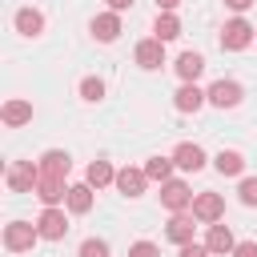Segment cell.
I'll list each match as a JSON object with an SVG mask.
<instances>
[{
	"mask_svg": "<svg viewBox=\"0 0 257 257\" xmlns=\"http://www.w3.org/2000/svg\"><path fill=\"white\" fill-rule=\"evenodd\" d=\"M36 241H40V229L36 225H28V221H8L4 225V249L8 253H28Z\"/></svg>",
	"mask_w": 257,
	"mask_h": 257,
	"instance_id": "1",
	"label": "cell"
},
{
	"mask_svg": "<svg viewBox=\"0 0 257 257\" xmlns=\"http://www.w3.org/2000/svg\"><path fill=\"white\" fill-rule=\"evenodd\" d=\"M4 181H8L12 193H36V185H40V165H32V161H12Z\"/></svg>",
	"mask_w": 257,
	"mask_h": 257,
	"instance_id": "2",
	"label": "cell"
},
{
	"mask_svg": "<svg viewBox=\"0 0 257 257\" xmlns=\"http://www.w3.org/2000/svg\"><path fill=\"white\" fill-rule=\"evenodd\" d=\"M257 36V28L249 24V20H229L225 28H221V48H229V52H241V48H249V40Z\"/></svg>",
	"mask_w": 257,
	"mask_h": 257,
	"instance_id": "3",
	"label": "cell"
},
{
	"mask_svg": "<svg viewBox=\"0 0 257 257\" xmlns=\"http://www.w3.org/2000/svg\"><path fill=\"white\" fill-rule=\"evenodd\" d=\"M193 217L205 221V225H217V221L225 217V201H221V193H197V197H193Z\"/></svg>",
	"mask_w": 257,
	"mask_h": 257,
	"instance_id": "4",
	"label": "cell"
},
{
	"mask_svg": "<svg viewBox=\"0 0 257 257\" xmlns=\"http://www.w3.org/2000/svg\"><path fill=\"white\" fill-rule=\"evenodd\" d=\"M205 96H209V104H217V108H237L245 92H241V84H237V80H213Z\"/></svg>",
	"mask_w": 257,
	"mask_h": 257,
	"instance_id": "5",
	"label": "cell"
},
{
	"mask_svg": "<svg viewBox=\"0 0 257 257\" xmlns=\"http://www.w3.org/2000/svg\"><path fill=\"white\" fill-rule=\"evenodd\" d=\"M161 205L173 209V213H185V209L193 205L189 185H185V181H165V185H161Z\"/></svg>",
	"mask_w": 257,
	"mask_h": 257,
	"instance_id": "6",
	"label": "cell"
},
{
	"mask_svg": "<svg viewBox=\"0 0 257 257\" xmlns=\"http://www.w3.org/2000/svg\"><path fill=\"white\" fill-rule=\"evenodd\" d=\"M36 165H40V177H56V181H64V177H68V169H72V157H68V153H60V149H48Z\"/></svg>",
	"mask_w": 257,
	"mask_h": 257,
	"instance_id": "7",
	"label": "cell"
},
{
	"mask_svg": "<svg viewBox=\"0 0 257 257\" xmlns=\"http://www.w3.org/2000/svg\"><path fill=\"white\" fill-rule=\"evenodd\" d=\"M36 229H40V237H44V241H60V237L68 233V221H64V213H60V209H44V213L36 217Z\"/></svg>",
	"mask_w": 257,
	"mask_h": 257,
	"instance_id": "8",
	"label": "cell"
},
{
	"mask_svg": "<svg viewBox=\"0 0 257 257\" xmlns=\"http://www.w3.org/2000/svg\"><path fill=\"white\" fill-rule=\"evenodd\" d=\"M92 36H96L100 44H112V40L120 36V12H100V16H92Z\"/></svg>",
	"mask_w": 257,
	"mask_h": 257,
	"instance_id": "9",
	"label": "cell"
},
{
	"mask_svg": "<svg viewBox=\"0 0 257 257\" xmlns=\"http://www.w3.org/2000/svg\"><path fill=\"white\" fill-rule=\"evenodd\" d=\"M173 165L177 169H185V173H197V169H205V149L201 145H177V153H173Z\"/></svg>",
	"mask_w": 257,
	"mask_h": 257,
	"instance_id": "10",
	"label": "cell"
},
{
	"mask_svg": "<svg viewBox=\"0 0 257 257\" xmlns=\"http://www.w3.org/2000/svg\"><path fill=\"white\" fill-rule=\"evenodd\" d=\"M0 120H4L8 128H20V124H28V120H32V104H28V100H20V96H12V100L0 108Z\"/></svg>",
	"mask_w": 257,
	"mask_h": 257,
	"instance_id": "11",
	"label": "cell"
},
{
	"mask_svg": "<svg viewBox=\"0 0 257 257\" xmlns=\"http://www.w3.org/2000/svg\"><path fill=\"white\" fill-rule=\"evenodd\" d=\"M193 217L189 213H173L169 217V225H165V233H169V241H177V245H193Z\"/></svg>",
	"mask_w": 257,
	"mask_h": 257,
	"instance_id": "12",
	"label": "cell"
},
{
	"mask_svg": "<svg viewBox=\"0 0 257 257\" xmlns=\"http://www.w3.org/2000/svg\"><path fill=\"white\" fill-rule=\"evenodd\" d=\"M137 64L141 68H161L165 64V44L153 36V40H141L137 44Z\"/></svg>",
	"mask_w": 257,
	"mask_h": 257,
	"instance_id": "13",
	"label": "cell"
},
{
	"mask_svg": "<svg viewBox=\"0 0 257 257\" xmlns=\"http://www.w3.org/2000/svg\"><path fill=\"white\" fill-rule=\"evenodd\" d=\"M201 72H205V56H201V52H181V56H177V76H181L185 84H197Z\"/></svg>",
	"mask_w": 257,
	"mask_h": 257,
	"instance_id": "14",
	"label": "cell"
},
{
	"mask_svg": "<svg viewBox=\"0 0 257 257\" xmlns=\"http://www.w3.org/2000/svg\"><path fill=\"white\" fill-rule=\"evenodd\" d=\"M145 185H149L145 169H120V173H116V189H120L124 197H141Z\"/></svg>",
	"mask_w": 257,
	"mask_h": 257,
	"instance_id": "15",
	"label": "cell"
},
{
	"mask_svg": "<svg viewBox=\"0 0 257 257\" xmlns=\"http://www.w3.org/2000/svg\"><path fill=\"white\" fill-rule=\"evenodd\" d=\"M36 197H40L48 209H56L60 201H68V189H64V181H56V177H40V185H36Z\"/></svg>",
	"mask_w": 257,
	"mask_h": 257,
	"instance_id": "16",
	"label": "cell"
},
{
	"mask_svg": "<svg viewBox=\"0 0 257 257\" xmlns=\"http://www.w3.org/2000/svg\"><path fill=\"white\" fill-rule=\"evenodd\" d=\"M205 245H209V253H233V249H237V241H233L229 225H209V237H205Z\"/></svg>",
	"mask_w": 257,
	"mask_h": 257,
	"instance_id": "17",
	"label": "cell"
},
{
	"mask_svg": "<svg viewBox=\"0 0 257 257\" xmlns=\"http://www.w3.org/2000/svg\"><path fill=\"white\" fill-rule=\"evenodd\" d=\"M205 100H209V96H205L197 84H181V92H177V100H173V104H177V112H197Z\"/></svg>",
	"mask_w": 257,
	"mask_h": 257,
	"instance_id": "18",
	"label": "cell"
},
{
	"mask_svg": "<svg viewBox=\"0 0 257 257\" xmlns=\"http://www.w3.org/2000/svg\"><path fill=\"white\" fill-rule=\"evenodd\" d=\"M84 185H92V189L116 185V173H112V165H108V161H92V165H88V173H84Z\"/></svg>",
	"mask_w": 257,
	"mask_h": 257,
	"instance_id": "19",
	"label": "cell"
},
{
	"mask_svg": "<svg viewBox=\"0 0 257 257\" xmlns=\"http://www.w3.org/2000/svg\"><path fill=\"white\" fill-rule=\"evenodd\" d=\"M213 165H217V173H221V177H237V173L245 169V157H241V153H233V149H221V153L213 157Z\"/></svg>",
	"mask_w": 257,
	"mask_h": 257,
	"instance_id": "20",
	"label": "cell"
},
{
	"mask_svg": "<svg viewBox=\"0 0 257 257\" xmlns=\"http://www.w3.org/2000/svg\"><path fill=\"white\" fill-rule=\"evenodd\" d=\"M16 32H24V36L44 32V16H40L36 8H20V12H16Z\"/></svg>",
	"mask_w": 257,
	"mask_h": 257,
	"instance_id": "21",
	"label": "cell"
},
{
	"mask_svg": "<svg viewBox=\"0 0 257 257\" xmlns=\"http://www.w3.org/2000/svg\"><path fill=\"white\" fill-rule=\"evenodd\" d=\"M153 32H157V40H161V44H165V40H177V36H181V20H177L173 12H157Z\"/></svg>",
	"mask_w": 257,
	"mask_h": 257,
	"instance_id": "22",
	"label": "cell"
},
{
	"mask_svg": "<svg viewBox=\"0 0 257 257\" xmlns=\"http://www.w3.org/2000/svg\"><path fill=\"white\" fill-rule=\"evenodd\" d=\"M72 213H88L92 209V185H68V201H64Z\"/></svg>",
	"mask_w": 257,
	"mask_h": 257,
	"instance_id": "23",
	"label": "cell"
},
{
	"mask_svg": "<svg viewBox=\"0 0 257 257\" xmlns=\"http://www.w3.org/2000/svg\"><path fill=\"white\" fill-rule=\"evenodd\" d=\"M145 177H149V181H161V185L173 181V157H153V161L145 165Z\"/></svg>",
	"mask_w": 257,
	"mask_h": 257,
	"instance_id": "24",
	"label": "cell"
},
{
	"mask_svg": "<svg viewBox=\"0 0 257 257\" xmlns=\"http://www.w3.org/2000/svg\"><path fill=\"white\" fill-rule=\"evenodd\" d=\"M80 96H84V100H100V96H104V80L84 76V80H80Z\"/></svg>",
	"mask_w": 257,
	"mask_h": 257,
	"instance_id": "25",
	"label": "cell"
},
{
	"mask_svg": "<svg viewBox=\"0 0 257 257\" xmlns=\"http://www.w3.org/2000/svg\"><path fill=\"white\" fill-rule=\"evenodd\" d=\"M76 257H108V241H100V237H88L84 245H80V253Z\"/></svg>",
	"mask_w": 257,
	"mask_h": 257,
	"instance_id": "26",
	"label": "cell"
},
{
	"mask_svg": "<svg viewBox=\"0 0 257 257\" xmlns=\"http://www.w3.org/2000/svg\"><path fill=\"white\" fill-rule=\"evenodd\" d=\"M237 193H241V205H257V177H245Z\"/></svg>",
	"mask_w": 257,
	"mask_h": 257,
	"instance_id": "27",
	"label": "cell"
},
{
	"mask_svg": "<svg viewBox=\"0 0 257 257\" xmlns=\"http://www.w3.org/2000/svg\"><path fill=\"white\" fill-rule=\"evenodd\" d=\"M128 257H161V249L153 241H137V245H128Z\"/></svg>",
	"mask_w": 257,
	"mask_h": 257,
	"instance_id": "28",
	"label": "cell"
},
{
	"mask_svg": "<svg viewBox=\"0 0 257 257\" xmlns=\"http://www.w3.org/2000/svg\"><path fill=\"white\" fill-rule=\"evenodd\" d=\"M181 257H213V253H209V245H197L193 241V245H181Z\"/></svg>",
	"mask_w": 257,
	"mask_h": 257,
	"instance_id": "29",
	"label": "cell"
},
{
	"mask_svg": "<svg viewBox=\"0 0 257 257\" xmlns=\"http://www.w3.org/2000/svg\"><path fill=\"white\" fill-rule=\"evenodd\" d=\"M233 257H257V241H241V245L233 249Z\"/></svg>",
	"mask_w": 257,
	"mask_h": 257,
	"instance_id": "30",
	"label": "cell"
},
{
	"mask_svg": "<svg viewBox=\"0 0 257 257\" xmlns=\"http://www.w3.org/2000/svg\"><path fill=\"white\" fill-rule=\"evenodd\" d=\"M108 8L112 12H124V8H133V0H108Z\"/></svg>",
	"mask_w": 257,
	"mask_h": 257,
	"instance_id": "31",
	"label": "cell"
},
{
	"mask_svg": "<svg viewBox=\"0 0 257 257\" xmlns=\"http://www.w3.org/2000/svg\"><path fill=\"white\" fill-rule=\"evenodd\" d=\"M225 4H229V8H233V12H245V8H249V4H253V0H225Z\"/></svg>",
	"mask_w": 257,
	"mask_h": 257,
	"instance_id": "32",
	"label": "cell"
},
{
	"mask_svg": "<svg viewBox=\"0 0 257 257\" xmlns=\"http://www.w3.org/2000/svg\"><path fill=\"white\" fill-rule=\"evenodd\" d=\"M177 4H181V0H157V8H161V12H173Z\"/></svg>",
	"mask_w": 257,
	"mask_h": 257,
	"instance_id": "33",
	"label": "cell"
}]
</instances>
